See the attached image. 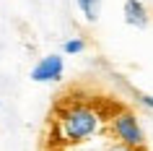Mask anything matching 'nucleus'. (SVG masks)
<instances>
[{"label":"nucleus","instance_id":"1","mask_svg":"<svg viewBox=\"0 0 153 151\" xmlns=\"http://www.w3.org/2000/svg\"><path fill=\"white\" fill-rule=\"evenodd\" d=\"M104 128V115L86 102H70L57 110L55 130L62 143H83L101 133Z\"/></svg>","mask_w":153,"mask_h":151},{"label":"nucleus","instance_id":"2","mask_svg":"<svg viewBox=\"0 0 153 151\" xmlns=\"http://www.w3.org/2000/svg\"><path fill=\"white\" fill-rule=\"evenodd\" d=\"M109 133H112L114 141L125 143V146H130L135 151H143V146H145V130L140 125L137 115L130 110H120L109 117Z\"/></svg>","mask_w":153,"mask_h":151},{"label":"nucleus","instance_id":"3","mask_svg":"<svg viewBox=\"0 0 153 151\" xmlns=\"http://www.w3.org/2000/svg\"><path fill=\"white\" fill-rule=\"evenodd\" d=\"M65 76V57L62 55H44L31 68L34 83H57Z\"/></svg>","mask_w":153,"mask_h":151},{"label":"nucleus","instance_id":"4","mask_svg":"<svg viewBox=\"0 0 153 151\" xmlns=\"http://www.w3.org/2000/svg\"><path fill=\"white\" fill-rule=\"evenodd\" d=\"M122 16H125V24L132 26V29H145L151 16H148V8H145L143 0H125L122 5Z\"/></svg>","mask_w":153,"mask_h":151},{"label":"nucleus","instance_id":"5","mask_svg":"<svg viewBox=\"0 0 153 151\" xmlns=\"http://www.w3.org/2000/svg\"><path fill=\"white\" fill-rule=\"evenodd\" d=\"M101 3H104V0H75L81 16L86 18L88 24H96L99 21V16H101Z\"/></svg>","mask_w":153,"mask_h":151},{"label":"nucleus","instance_id":"6","mask_svg":"<svg viewBox=\"0 0 153 151\" xmlns=\"http://www.w3.org/2000/svg\"><path fill=\"white\" fill-rule=\"evenodd\" d=\"M62 52L65 55H81L86 52V39L83 37H70V39L62 42Z\"/></svg>","mask_w":153,"mask_h":151},{"label":"nucleus","instance_id":"7","mask_svg":"<svg viewBox=\"0 0 153 151\" xmlns=\"http://www.w3.org/2000/svg\"><path fill=\"white\" fill-rule=\"evenodd\" d=\"M135 99H137V104H140V107H145V110L153 112V94H137Z\"/></svg>","mask_w":153,"mask_h":151},{"label":"nucleus","instance_id":"8","mask_svg":"<svg viewBox=\"0 0 153 151\" xmlns=\"http://www.w3.org/2000/svg\"><path fill=\"white\" fill-rule=\"evenodd\" d=\"M106 151H135V149H130V146H125V143L117 141V143H112V146H109Z\"/></svg>","mask_w":153,"mask_h":151}]
</instances>
